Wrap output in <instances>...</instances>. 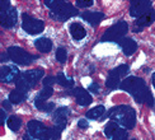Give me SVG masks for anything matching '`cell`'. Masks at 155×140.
<instances>
[{"mask_svg": "<svg viewBox=\"0 0 155 140\" xmlns=\"http://www.w3.org/2000/svg\"><path fill=\"white\" fill-rule=\"evenodd\" d=\"M52 94H54V88H52V87H43V89H41V92L38 93L37 95H38L40 98L47 101Z\"/></svg>", "mask_w": 155, "mask_h": 140, "instance_id": "28", "label": "cell"}, {"mask_svg": "<svg viewBox=\"0 0 155 140\" xmlns=\"http://www.w3.org/2000/svg\"><path fill=\"white\" fill-rule=\"evenodd\" d=\"M73 95L76 99V103L79 106H83V107L89 106L90 103H92V101H93L92 95L89 94V92L85 91V89H83V88H75Z\"/></svg>", "mask_w": 155, "mask_h": 140, "instance_id": "14", "label": "cell"}, {"mask_svg": "<svg viewBox=\"0 0 155 140\" xmlns=\"http://www.w3.org/2000/svg\"><path fill=\"white\" fill-rule=\"evenodd\" d=\"M21 75V72L17 66H13V65H4L0 68V80L3 83H13L18 79V76Z\"/></svg>", "mask_w": 155, "mask_h": 140, "instance_id": "12", "label": "cell"}, {"mask_svg": "<svg viewBox=\"0 0 155 140\" xmlns=\"http://www.w3.org/2000/svg\"><path fill=\"white\" fill-rule=\"evenodd\" d=\"M35 106L42 112H47L48 113V112H54L55 111V103L54 102H47V101L40 98L38 95H36V98H35Z\"/></svg>", "mask_w": 155, "mask_h": 140, "instance_id": "20", "label": "cell"}, {"mask_svg": "<svg viewBox=\"0 0 155 140\" xmlns=\"http://www.w3.org/2000/svg\"><path fill=\"white\" fill-rule=\"evenodd\" d=\"M78 126H79L80 129H88L89 124H88L87 120H79V121H78Z\"/></svg>", "mask_w": 155, "mask_h": 140, "instance_id": "34", "label": "cell"}, {"mask_svg": "<svg viewBox=\"0 0 155 140\" xmlns=\"http://www.w3.org/2000/svg\"><path fill=\"white\" fill-rule=\"evenodd\" d=\"M80 15L84 21L88 22L90 25H94V27L102 22V19H104V14L101 12H84Z\"/></svg>", "mask_w": 155, "mask_h": 140, "instance_id": "16", "label": "cell"}, {"mask_svg": "<svg viewBox=\"0 0 155 140\" xmlns=\"http://www.w3.org/2000/svg\"><path fill=\"white\" fill-rule=\"evenodd\" d=\"M25 98H27V93L19 91V89H17V88L13 89V91L10 92V94H9V101L14 105L21 103V102H23Z\"/></svg>", "mask_w": 155, "mask_h": 140, "instance_id": "22", "label": "cell"}, {"mask_svg": "<svg viewBox=\"0 0 155 140\" xmlns=\"http://www.w3.org/2000/svg\"><path fill=\"white\" fill-rule=\"evenodd\" d=\"M54 83H56V76H46L45 79H42V84L43 87H52Z\"/></svg>", "mask_w": 155, "mask_h": 140, "instance_id": "31", "label": "cell"}, {"mask_svg": "<svg viewBox=\"0 0 155 140\" xmlns=\"http://www.w3.org/2000/svg\"><path fill=\"white\" fill-rule=\"evenodd\" d=\"M120 87L122 91L130 93L137 103H145L146 106L153 107L154 97L144 79L139 78V76H128L122 80Z\"/></svg>", "mask_w": 155, "mask_h": 140, "instance_id": "1", "label": "cell"}, {"mask_svg": "<svg viewBox=\"0 0 155 140\" xmlns=\"http://www.w3.org/2000/svg\"><path fill=\"white\" fill-rule=\"evenodd\" d=\"M88 91L90 93H93V94H98L99 93V84H98V83H92V84L89 85Z\"/></svg>", "mask_w": 155, "mask_h": 140, "instance_id": "32", "label": "cell"}, {"mask_svg": "<svg viewBox=\"0 0 155 140\" xmlns=\"http://www.w3.org/2000/svg\"><path fill=\"white\" fill-rule=\"evenodd\" d=\"M104 112H106L104 106L99 105V106L93 107L92 110L87 111L85 116H87L88 118H90V120H98V118H102V117H103V115H104Z\"/></svg>", "mask_w": 155, "mask_h": 140, "instance_id": "21", "label": "cell"}, {"mask_svg": "<svg viewBox=\"0 0 155 140\" xmlns=\"http://www.w3.org/2000/svg\"><path fill=\"white\" fill-rule=\"evenodd\" d=\"M6 54L9 55V59H10L12 61H14L15 64H18V65H24V66L29 65V64L36 59V56L31 55V54L27 52L25 50L18 47V46H12V47H9L8 51H6Z\"/></svg>", "mask_w": 155, "mask_h": 140, "instance_id": "7", "label": "cell"}, {"mask_svg": "<svg viewBox=\"0 0 155 140\" xmlns=\"http://www.w3.org/2000/svg\"><path fill=\"white\" fill-rule=\"evenodd\" d=\"M127 32H128V24L125 21L117 22L116 24H113L112 27H109L106 31V33L102 37V42H106V41L117 42L118 40H121V38L127 33Z\"/></svg>", "mask_w": 155, "mask_h": 140, "instance_id": "6", "label": "cell"}, {"mask_svg": "<svg viewBox=\"0 0 155 140\" xmlns=\"http://www.w3.org/2000/svg\"><path fill=\"white\" fill-rule=\"evenodd\" d=\"M117 45H120V46L122 47V51H124V54L126 56L134 55L137 50V43L135 42L132 38H127V37L121 38V40L117 41Z\"/></svg>", "mask_w": 155, "mask_h": 140, "instance_id": "15", "label": "cell"}, {"mask_svg": "<svg viewBox=\"0 0 155 140\" xmlns=\"http://www.w3.org/2000/svg\"><path fill=\"white\" fill-rule=\"evenodd\" d=\"M27 132H28L33 139H38V140H50L48 129L41 122V121L31 120L27 124Z\"/></svg>", "mask_w": 155, "mask_h": 140, "instance_id": "10", "label": "cell"}, {"mask_svg": "<svg viewBox=\"0 0 155 140\" xmlns=\"http://www.w3.org/2000/svg\"><path fill=\"white\" fill-rule=\"evenodd\" d=\"M45 4L50 8V17L57 22H65L70 17L80 14L79 10L70 3L62 0H46Z\"/></svg>", "mask_w": 155, "mask_h": 140, "instance_id": "3", "label": "cell"}, {"mask_svg": "<svg viewBox=\"0 0 155 140\" xmlns=\"http://www.w3.org/2000/svg\"><path fill=\"white\" fill-rule=\"evenodd\" d=\"M127 139H128V132L124 129H120L112 138V140H127Z\"/></svg>", "mask_w": 155, "mask_h": 140, "instance_id": "29", "label": "cell"}, {"mask_svg": "<svg viewBox=\"0 0 155 140\" xmlns=\"http://www.w3.org/2000/svg\"><path fill=\"white\" fill-rule=\"evenodd\" d=\"M21 125H22V120L18 118L17 116L8 117V127L13 132H17L19 129H21Z\"/></svg>", "mask_w": 155, "mask_h": 140, "instance_id": "26", "label": "cell"}, {"mask_svg": "<svg viewBox=\"0 0 155 140\" xmlns=\"http://www.w3.org/2000/svg\"><path fill=\"white\" fill-rule=\"evenodd\" d=\"M151 8V2L149 0H143V2H132L130 5V15L134 18H140L147 12H150Z\"/></svg>", "mask_w": 155, "mask_h": 140, "instance_id": "11", "label": "cell"}, {"mask_svg": "<svg viewBox=\"0 0 155 140\" xmlns=\"http://www.w3.org/2000/svg\"><path fill=\"white\" fill-rule=\"evenodd\" d=\"M64 129H65V126H59V125H56L54 127H50L48 129L50 140H59L61 138V134H62Z\"/></svg>", "mask_w": 155, "mask_h": 140, "instance_id": "25", "label": "cell"}, {"mask_svg": "<svg viewBox=\"0 0 155 140\" xmlns=\"http://www.w3.org/2000/svg\"><path fill=\"white\" fill-rule=\"evenodd\" d=\"M130 72V68L126 64L124 65H120L117 68L112 69L111 72H109L108 76H107V80H106V87L109 88V89H114L117 88L118 85H121V79L124 78V76Z\"/></svg>", "mask_w": 155, "mask_h": 140, "instance_id": "8", "label": "cell"}, {"mask_svg": "<svg viewBox=\"0 0 155 140\" xmlns=\"http://www.w3.org/2000/svg\"><path fill=\"white\" fill-rule=\"evenodd\" d=\"M2 106H3V108L6 111V110H12V102L9 101V99H4L3 102H2Z\"/></svg>", "mask_w": 155, "mask_h": 140, "instance_id": "33", "label": "cell"}, {"mask_svg": "<svg viewBox=\"0 0 155 140\" xmlns=\"http://www.w3.org/2000/svg\"><path fill=\"white\" fill-rule=\"evenodd\" d=\"M154 21H155V12L151 9L150 12H147L146 14H144L143 17H140V18H137L136 21H135V27L144 29V27L150 25Z\"/></svg>", "mask_w": 155, "mask_h": 140, "instance_id": "18", "label": "cell"}, {"mask_svg": "<svg viewBox=\"0 0 155 140\" xmlns=\"http://www.w3.org/2000/svg\"><path fill=\"white\" fill-rule=\"evenodd\" d=\"M120 129H118V124H116L114 121H109V122L104 127V134H106V136L107 138H113L114 136V134L117 132Z\"/></svg>", "mask_w": 155, "mask_h": 140, "instance_id": "24", "label": "cell"}, {"mask_svg": "<svg viewBox=\"0 0 155 140\" xmlns=\"http://www.w3.org/2000/svg\"><path fill=\"white\" fill-rule=\"evenodd\" d=\"M35 46L41 54H47L52 50V41L47 37H41L35 41Z\"/></svg>", "mask_w": 155, "mask_h": 140, "instance_id": "19", "label": "cell"}, {"mask_svg": "<svg viewBox=\"0 0 155 140\" xmlns=\"http://www.w3.org/2000/svg\"><path fill=\"white\" fill-rule=\"evenodd\" d=\"M131 140H136V139H131Z\"/></svg>", "mask_w": 155, "mask_h": 140, "instance_id": "39", "label": "cell"}, {"mask_svg": "<svg viewBox=\"0 0 155 140\" xmlns=\"http://www.w3.org/2000/svg\"><path fill=\"white\" fill-rule=\"evenodd\" d=\"M24 140H32V136L29 135V134L27 132V134H25V135H24V138H23Z\"/></svg>", "mask_w": 155, "mask_h": 140, "instance_id": "37", "label": "cell"}, {"mask_svg": "<svg viewBox=\"0 0 155 140\" xmlns=\"http://www.w3.org/2000/svg\"><path fill=\"white\" fill-rule=\"evenodd\" d=\"M69 32H70V35H71V37L76 41L83 40V38L87 36L85 28H84V25L79 22H74V23L70 24L69 25Z\"/></svg>", "mask_w": 155, "mask_h": 140, "instance_id": "17", "label": "cell"}, {"mask_svg": "<svg viewBox=\"0 0 155 140\" xmlns=\"http://www.w3.org/2000/svg\"><path fill=\"white\" fill-rule=\"evenodd\" d=\"M6 60H9V55H8V54H2V59H0V61L5 62Z\"/></svg>", "mask_w": 155, "mask_h": 140, "instance_id": "36", "label": "cell"}, {"mask_svg": "<svg viewBox=\"0 0 155 140\" xmlns=\"http://www.w3.org/2000/svg\"><path fill=\"white\" fill-rule=\"evenodd\" d=\"M45 75L43 69H33V70H27V72L22 73L15 80L17 89L27 93L29 89L35 88L38 83L41 82L42 76Z\"/></svg>", "mask_w": 155, "mask_h": 140, "instance_id": "4", "label": "cell"}, {"mask_svg": "<svg viewBox=\"0 0 155 140\" xmlns=\"http://www.w3.org/2000/svg\"><path fill=\"white\" fill-rule=\"evenodd\" d=\"M68 59V51L65 47H59L56 51V60L61 62V64H65Z\"/></svg>", "mask_w": 155, "mask_h": 140, "instance_id": "27", "label": "cell"}, {"mask_svg": "<svg viewBox=\"0 0 155 140\" xmlns=\"http://www.w3.org/2000/svg\"><path fill=\"white\" fill-rule=\"evenodd\" d=\"M104 117H111L112 121L127 130L134 129L136 125V112L132 107L127 105H120L111 108V111Z\"/></svg>", "mask_w": 155, "mask_h": 140, "instance_id": "2", "label": "cell"}, {"mask_svg": "<svg viewBox=\"0 0 155 140\" xmlns=\"http://www.w3.org/2000/svg\"><path fill=\"white\" fill-rule=\"evenodd\" d=\"M75 4L78 8H89V6H92L94 4V2L93 0H76Z\"/></svg>", "mask_w": 155, "mask_h": 140, "instance_id": "30", "label": "cell"}, {"mask_svg": "<svg viewBox=\"0 0 155 140\" xmlns=\"http://www.w3.org/2000/svg\"><path fill=\"white\" fill-rule=\"evenodd\" d=\"M151 82H153V85L155 88V73H153V76H151Z\"/></svg>", "mask_w": 155, "mask_h": 140, "instance_id": "38", "label": "cell"}, {"mask_svg": "<svg viewBox=\"0 0 155 140\" xmlns=\"http://www.w3.org/2000/svg\"><path fill=\"white\" fill-rule=\"evenodd\" d=\"M2 117H3V120H2V125H4V124H5V121H8V117H6V113H5V110H4V108L2 110Z\"/></svg>", "mask_w": 155, "mask_h": 140, "instance_id": "35", "label": "cell"}, {"mask_svg": "<svg viewBox=\"0 0 155 140\" xmlns=\"http://www.w3.org/2000/svg\"><path fill=\"white\" fill-rule=\"evenodd\" d=\"M18 12L9 2H0V24L4 28H12L17 24Z\"/></svg>", "mask_w": 155, "mask_h": 140, "instance_id": "5", "label": "cell"}, {"mask_svg": "<svg viewBox=\"0 0 155 140\" xmlns=\"http://www.w3.org/2000/svg\"><path fill=\"white\" fill-rule=\"evenodd\" d=\"M70 113H71V111L69 110V107H65V106L59 107L57 110L54 111V115H52L55 124L59 125V126H66Z\"/></svg>", "mask_w": 155, "mask_h": 140, "instance_id": "13", "label": "cell"}, {"mask_svg": "<svg viewBox=\"0 0 155 140\" xmlns=\"http://www.w3.org/2000/svg\"><path fill=\"white\" fill-rule=\"evenodd\" d=\"M56 83L57 84H60L61 87H64V88H73L74 87V79L73 78H66L65 76V74L64 73H59L56 75Z\"/></svg>", "mask_w": 155, "mask_h": 140, "instance_id": "23", "label": "cell"}, {"mask_svg": "<svg viewBox=\"0 0 155 140\" xmlns=\"http://www.w3.org/2000/svg\"><path fill=\"white\" fill-rule=\"evenodd\" d=\"M22 28L28 35H38L41 32H43L45 23L43 21H40V19L33 18L28 14H23L22 15Z\"/></svg>", "mask_w": 155, "mask_h": 140, "instance_id": "9", "label": "cell"}]
</instances>
